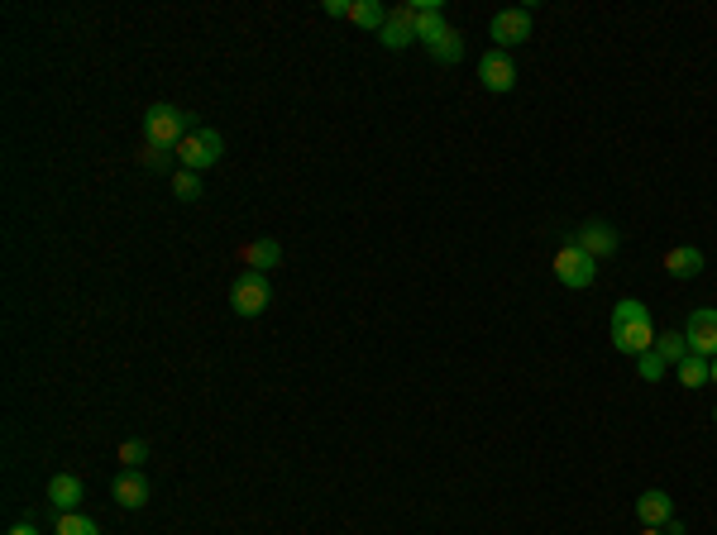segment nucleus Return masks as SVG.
I'll list each match as a JSON object with an SVG mask.
<instances>
[{
	"instance_id": "obj_1",
	"label": "nucleus",
	"mask_w": 717,
	"mask_h": 535,
	"mask_svg": "<svg viewBox=\"0 0 717 535\" xmlns=\"http://www.w3.org/2000/svg\"><path fill=\"white\" fill-rule=\"evenodd\" d=\"M612 344L631 354V359H641L646 349H655V321H651V306H641V301H617L612 306Z\"/></svg>"
},
{
	"instance_id": "obj_2",
	"label": "nucleus",
	"mask_w": 717,
	"mask_h": 535,
	"mask_svg": "<svg viewBox=\"0 0 717 535\" xmlns=\"http://www.w3.org/2000/svg\"><path fill=\"white\" fill-rule=\"evenodd\" d=\"M192 129H201V125H196V115L168 106V101H158V106L144 110V139H149V144H158V149H173L177 153V144H182Z\"/></svg>"
},
{
	"instance_id": "obj_3",
	"label": "nucleus",
	"mask_w": 717,
	"mask_h": 535,
	"mask_svg": "<svg viewBox=\"0 0 717 535\" xmlns=\"http://www.w3.org/2000/svg\"><path fill=\"white\" fill-rule=\"evenodd\" d=\"M220 153H225V139H220V129H192L182 144H177V158H182V168L187 172H206L220 163Z\"/></svg>"
},
{
	"instance_id": "obj_4",
	"label": "nucleus",
	"mask_w": 717,
	"mask_h": 535,
	"mask_svg": "<svg viewBox=\"0 0 717 535\" xmlns=\"http://www.w3.org/2000/svg\"><path fill=\"white\" fill-rule=\"evenodd\" d=\"M555 278L565 282V287H574V292H584V287H593V278H598V258H588L579 244H565V249L555 254Z\"/></svg>"
},
{
	"instance_id": "obj_5",
	"label": "nucleus",
	"mask_w": 717,
	"mask_h": 535,
	"mask_svg": "<svg viewBox=\"0 0 717 535\" xmlns=\"http://www.w3.org/2000/svg\"><path fill=\"white\" fill-rule=\"evenodd\" d=\"M230 306H235V316L244 321H254L268 311V278L263 273H239L235 287H230Z\"/></svg>"
},
{
	"instance_id": "obj_6",
	"label": "nucleus",
	"mask_w": 717,
	"mask_h": 535,
	"mask_svg": "<svg viewBox=\"0 0 717 535\" xmlns=\"http://www.w3.org/2000/svg\"><path fill=\"white\" fill-rule=\"evenodd\" d=\"M488 39L498 43L502 53L517 48V43H526L531 39V10H498L493 24H488Z\"/></svg>"
},
{
	"instance_id": "obj_7",
	"label": "nucleus",
	"mask_w": 717,
	"mask_h": 535,
	"mask_svg": "<svg viewBox=\"0 0 717 535\" xmlns=\"http://www.w3.org/2000/svg\"><path fill=\"white\" fill-rule=\"evenodd\" d=\"M478 82H483V91H512L517 86V63L502 53V48H493V53H483V63H478Z\"/></svg>"
},
{
	"instance_id": "obj_8",
	"label": "nucleus",
	"mask_w": 717,
	"mask_h": 535,
	"mask_svg": "<svg viewBox=\"0 0 717 535\" xmlns=\"http://www.w3.org/2000/svg\"><path fill=\"white\" fill-rule=\"evenodd\" d=\"M684 340H689V354H703V359H717V311H694L689 325H684Z\"/></svg>"
},
{
	"instance_id": "obj_9",
	"label": "nucleus",
	"mask_w": 717,
	"mask_h": 535,
	"mask_svg": "<svg viewBox=\"0 0 717 535\" xmlns=\"http://www.w3.org/2000/svg\"><path fill=\"white\" fill-rule=\"evenodd\" d=\"M574 244H579L588 258H612L617 254V230H612L608 220H588V225H579Z\"/></svg>"
},
{
	"instance_id": "obj_10",
	"label": "nucleus",
	"mask_w": 717,
	"mask_h": 535,
	"mask_svg": "<svg viewBox=\"0 0 717 535\" xmlns=\"http://www.w3.org/2000/svg\"><path fill=\"white\" fill-rule=\"evenodd\" d=\"M407 10H412V29H416V39L421 43H435L445 29H450L445 15H440V0H412Z\"/></svg>"
},
{
	"instance_id": "obj_11",
	"label": "nucleus",
	"mask_w": 717,
	"mask_h": 535,
	"mask_svg": "<svg viewBox=\"0 0 717 535\" xmlns=\"http://www.w3.org/2000/svg\"><path fill=\"white\" fill-rule=\"evenodd\" d=\"M110 497H115L125 512H139V507L149 502V478H144L139 469H125L115 483H110Z\"/></svg>"
},
{
	"instance_id": "obj_12",
	"label": "nucleus",
	"mask_w": 717,
	"mask_h": 535,
	"mask_svg": "<svg viewBox=\"0 0 717 535\" xmlns=\"http://www.w3.org/2000/svg\"><path fill=\"white\" fill-rule=\"evenodd\" d=\"M636 521H641V526H655V531H665V526L674 521V502H670V493L651 488V493L636 497Z\"/></svg>"
},
{
	"instance_id": "obj_13",
	"label": "nucleus",
	"mask_w": 717,
	"mask_h": 535,
	"mask_svg": "<svg viewBox=\"0 0 717 535\" xmlns=\"http://www.w3.org/2000/svg\"><path fill=\"white\" fill-rule=\"evenodd\" d=\"M48 502L58 507V516L77 512V507H82V478H72V473H53V478H48Z\"/></svg>"
},
{
	"instance_id": "obj_14",
	"label": "nucleus",
	"mask_w": 717,
	"mask_h": 535,
	"mask_svg": "<svg viewBox=\"0 0 717 535\" xmlns=\"http://www.w3.org/2000/svg\"><path fill=\"white\" fill-rule=\"evenodd\" d=\"M665 273L679 282H689L703 273V249H694V244H679V249H670L665 254Z\"/></svg>"
},
{
	"instance_id": "obj_15",
	"label": "nucleus",
	"mask_w": 717,
	"mask_h": 535,
	"mask_svg": "<svg viewBox=\"0 0 717 535\" xmlns=\"http://www.w3.org/2000/svg\"><path fill=\"white\" fill-rule=\"evenodd\" d=\"M378 39L388 43L392 53H397V48H412V39H416V29H412V10H407V5H402V10H392V15H388V24L378 29Z\"/></svg>"
},
{
	"instance_id": "obj_16",
	"label": "nucleus",
	"mask_w": 717,
	"mask_h": 535,
	"mask_svg": "<svg viewBox=\"0 0 717 535\" xmlns=\"http://www.w3.org/2000/svg\"><path fill=\"white\" fill-rule=\"evenodd\" d=\"M278 258H283V244H278V239H254V244H244V263H249V273L278 268Z\"/></svg>"
},
{
	"instance_id": "obj_17",
	"label": "nucleus",
	"mask_w": 717,
	"mask_h": 535,
	"mask_svg": "<svg viewBox=\"0 0 717 535\" xmlns=\"http://www.w3.org/2000/svg\"><path fill=\"white\" fill-rule=\"evenodd\" d=\"M349 20L359 24V29H383V24H388V10H383L378 0H349Z\"/></svg>"
},
{
	"instance_id": "obj_18",
	"label": "nucleus",
	"mask_w": 717,
	"mask_h": 535,
	"mask_svg": "<svg viewBox=\"0 0 717 535\" xmlns=\"http://www.w3.org/2000/svg\"><path fill=\"white\" fill-rule=\"evenodd\" d=\"M426 48H431L435 63H459V58H464V34H459V29H445V34L435 43H426Z\"/></svg>"
},
{
	"instance_id": "obj_19",
	"label": "nucleus",
	"mask_w": 717,
	"mask_h": 535,
	"mask_svg": "<svg viewBox=\"0 0 717 535\" xmlns=\"http://www.w3.org/2000/svg\"><path fill=\"white\" fill-rule=\"evenodd\" d=\"M674 368H679V383H684V387H703V383H708V359H703V354H684Z\"/></svg>"
},
{
	"instance_id": "obj_20",
	"label": "nucleus",
	"mask_w": 717,
	"mask_h": 535,
	"mask_svg": "<svg viewBox=\"0 0 717 535\" xmlns=\"http://www.w3.org/2000/svg\"><path fill=\"white\" fill-rule=\"evenodd\" d=\"M655 354H660L665 364H679V359L689 354V340H684L679 330H670V335H655Z\"/></svg>"
},
{
	"instance_id": "obj_21",
	"label": "nucleus",
	"mask_w": 717,
	"mask_h": 535,
	"mask_svg": "<svg viewBox=\"0 0 717 535\" xmlns=\"http://www.w3.org/2000/svg\"><path fill=\"white\" fill-rule=\"evenodd\" d=\"M58 535H101V526L82 512H67V516H58Z\"/></svg>"
},
{
	"instance_id": "obj_22",
	"label": "nucleus",
	"mask_w": 717,
	"mask_h": 535,
	"mask_svg": "<svg viewBox=\"0 0 717 535\" xmlns=\"http://www.w3.org/2000/svg\"><path fill=\"white\" fill-rule=\"evenodd\" d=\"M665 359H660V354H655V349H646V354H641V359H636V373H641V378H646V383H660V378H665Z\"/></svg>"
},
{
	"instance_id": "obj_23",
	"label": "nucleus",
	"mask_w": 717,
	"mask_h": 535,
	"mask_svg": "<svg viewBox=\"0 0 717 535\" xmlns=\"http://www.w3.org/2000/svg\"><path fill=\"white\" fill-rule=\"evenodd\" d=\"M173 192H177V201H196V196H201V182H196V172H177L173 177Z\"/></svg>"
},
{
	"instance_id": "obj_24",
	"label": "nucleus",
	"mask_w": 717,
	"mask_h": 535,
	"mask_svg": "<svg viewBox=\"0 0 717 535\" xmlns=\"http://www.w3.org/2000/svg\"><path fill=\"white\" fill-rule=\"evenodd\" d=\"M144 459H149V445H144V440H125V445H120V464H125V469H139Z\"/></svg>"
},
{
	"instance_id": "obj_25",
	"label": "nucleus",
	"mask_w": 717,
	"mask_h": 535,
	"mask_svg": "<svg viewBox=\"0 0 717 535\" xmlns=\"http://www.w3.org/2000/svg\"><path fill=\"white\" fill-rule=\"evenodd\" d=\"M139 163L153 172H163L168 163H173V149H158V144H144V153H139Z\"/></svg>"
},
{
	"instance_id": "obj_26",
	"label": "nucleus",
	"mask_w": 717,
	"mask_h": 535,
	"mask_svg": "<svg viewBox=\"0 0 717 535\" xmlns=\"http://www.w3.org/2000/svg\"><path fill=\"white\" fill-rule=\"evenodd\" d=\"M321 10H326L330 20H340V15H349V0H326V5H321Z\"/></svg>"
},
{
	"instance_id": "obj_27",
	"label": "nucleus",
	"mask_w": 717,
	"mask_h": 535,
	"mask_svg": "<svg viewBox=\"0 0 717 535\" xmlns=\"http://www.w3.org/2000/svg\"><path fill=\"white\" fill-rule=\"evenodd\" d=\"M10 535H39L34 526H10Z\"/></svg>"
},
{
	"instance_id": "obj_28",
	"label": "nucleus",
	"mask_w": 717,
	"mask_h": 535,
	"mask_svg": "<svg viewBox=\"0 0 717 535\" xmlns=\"http://www.w3.org/2000/svg\"><path fill=\"white\" fill-rule=\"evenodd\" d=\"M708 383H717V359H708Z\"/></svg>"
},
{
	"instance_id": "obj_29",
	"label": "nucleus",
	"mask_w": 717,
	"mask_h": 535,
	"mask_svg": "<svg viewBox=\"0 0 717 535\" xmlns=\"http://www.w3.org/2000/svg\"><path fill=\"white\" fill-rule=\"evenodd\" d=\"M641 535H665V531H655V526H641Z\"/></svg>"
},
{
	"instance_id": "obj_30",
	"label": "nucleus",
	"mask_w": 717,
	"mask_h": 535,
	"mask_svg": "<svg viewBox=\"0 0 717 535\" xmlns=\"http://www.w3.org/2000/svg\"><path fill=\"white\" fill-rule=\"evenodd\" d=\"M713 421H717V411H713Z\"/></svg>"
}]
</instances>
